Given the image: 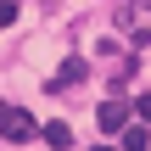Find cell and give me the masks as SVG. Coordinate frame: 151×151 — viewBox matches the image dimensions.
<instances>
[{"label":"cell","instance_id":"obj_1","mask_svg":"<svg viewBox=\"0 0 151 151\" xmlns=\"http://www.w3.org/2000/svg\"><path fill=\"white\" fill-rule=\"evenodd\" d=\"M39 134V123L28 118V106H11V101H0V140H11V146H28Z\"/></svg>","mask_w":151,"mask_h":151},{"label":"cell","instance_id":"obj_2","mask_svg":"<svg viewBox=\"0 0 151 151\" xmlns=\"http://www.w3.org/2000/svg\"><path fill=\"white\" fill-rule=\"evenodd\" d=\"M95 123H101V134H118L123 123H129V101L118 95V101H101L95 106Z\"/></svg>","mask_w":151,"mask_h":151},{"label":"cell","instance_id":"obj_3","mask_svg":"<svg viewBox=\"0 0 151 151\" xmlns=\"http://www.w3.org/2000/svg\"><path fill=\"white\" fill-rule=\"evenodd\" d=\"M118 146L146 151V146H151V123H123V129H118Z\"/></svg>","mask_w":151,"mask_h":151},{"label":"cell","instance_id":"obj_4","mask_svg":"<svg viewBox=\"0 0 151 151\" xmlns=\"http://www.w3.org/2000/svg\"><path fill=\"white\" fill-rule=\"evenodd\" d=\"M39 134H45V146H56V151H67V146H73V129H67L62 118H56V123H45Z\"/></svg>","mask_w":151,"mask_h":151},{"label":"cell","instance_id":"obj_5","mask_svg":"<svg viewBox=\"0 0 151 151\" xmlns=\"http://www.w3.org/2000/svg\"><path fill=\"white\" fill-rule=\"evenodd\" d=\"M84 73H90V67H84V62H78V56H73V62H62V73H56V84H78V78H84Z\"/></svg>","mask_w":151,"mask_h":151},{"label":"cell","instance_id":"obj_6","mask_svg":"<svg viewBox=\"0 0 151 151\" xmlns=\"http://www.w3.org/2000/svg\"><path fill=\"white\" fill-rule=\"evenodd\" d=\"M6 22H17V0H0V28Z\"/></svg>","mask_w":151,"mask_h":151},{"label":"cell","instance_id":"obj_7","mask_svg":"<svg viewBox=\"0 0 151 151\" xmlns=\"http://www.w3.org/2000/svg\"><path fill=\"white\" fill-rule=\"evenodd\" d=\"M134 112H140V123H151V95H140V101H134Z\"/></svg>","mask_w":151,"mask_h":151}]
</instances>
